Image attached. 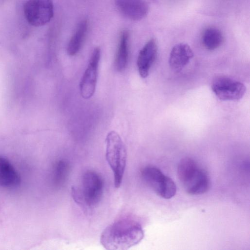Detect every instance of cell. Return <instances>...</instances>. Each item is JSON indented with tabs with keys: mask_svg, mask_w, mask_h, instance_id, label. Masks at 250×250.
I'll return each instance as SVG.
<instances>
[{
	"mask_svg": "<svg viewBox=\"0 0 250 250\" xmlns=\"http://www.w3.org/2000/svg\"><path fill=\"white\" fill-rule=\"evenodd\" d=\"M144 237L140 223L130 216L115 220L103 231L100 236L102 245L109 250H125L140 243Z\"/></svg>",
	"mask_w": 250,
	"mask_h": 250,
	"instance_id": "obj_1",
	"label": "cell"
},
{
	"mask_svg": "<svg viewBox=\"0 0 250 250\" xmlns=\"http://www.w3.org/2000/svg\"><path fill=\"white\" fill-rule=\"evenodd\" d=\"M104 183L97 172L87 170L82 175L80 185L72 186L71 194L75 202L85 212L92 210L101 202Z\"/></svg>",
	"mask_w": 250,
	"mask_h": 250,
	"instance_id": "obj_2",
	"label": "cell"
},
{
	"mask_svg": "<svg viewBox=\"0 0 250 250\" xmlns=\"http://www.w3.org/2000/svg\"><path fill=\"white\" fill-rule=\"evenodd\" d=\"M177 174L184 189L189 194H202L209 188V180L206 171L190 158L180 160Z\"/></svg>",
	"mask_w": 250,
	"mask_h": 250,
	"instance_id": "obj_3",
	"label": "cell"
},
{
	"mask_svg": "<svg viewBox=\"0 0 250 250\" xmlns=\"http://www.w3.org/2000/svg\"><path fill=\"white\" fill-rule=\"evenodd\" d=\"M106 160L113 173L115 188L121 186L125 171L127 152L125 146L119 134L111 131L105 139Z\"/></svg>",
	"mask_w": 250,
	"mask_h": 250,
	"instance_id": "obj_4",
	"label": "cell"
},
{
	"mask_svg": "<svg viewBox=\"0 0 250 250\" xmlns=\"http://www.w3.org/2000/svg\"><path fill=\"white\" fill-rule=\"evenodd\" d=\"M141 173L144 182L159 196L168 199L175 195L177 188L175 183L158 167L146 166Z\"/></svg>",
	"mask_w": 250,
	"mask_h": 250,
	"instance_id": "obj_5",
	"label": "cell"
},
{
	"mask_svg": "<svg viewBox=\"0 0 250 250\" xmlns=\"http://www.w3.org/2000/svg\"><path fill=\"white\" fill-rule=\"evenodd\" d=\"M23 13L28 22L36 27L49 22L54 15L52 0H27L23 6Z\"/></svg>",
	"mask_w": 250,
	"mask_h": 250,
	"instance_id": "obj_6",
	"label": "cell"
},
{
	"mask_svg": "<svg viewBox=\"0 0 250 250\" xmlns=\"http://www.w3.org/2000/svg\"><path fill=\"white\" fill-rule=\"evenodd\" d=\"M211 89L215 95L223 101H234L241 99L246 92V87L242 83L225 76L215 79Z\"/></svg>",
	"mask_w": 250,
	"mask_h": 250,
	"instance_id": "obj_7",
	"label": "cell"
},
{
	"mask_svg": "<svg viewBox=\"0 0 250 250\" xmlns=\"http://www.w3.org/2000/svg\"><path fill=\"white\" fill-rule=\"evenodd\" d=\"M100 55V48L95 47L90 57L88 66L81 79L80 83V91L83 99L90 98L95 93Z\"/></svg>",
	"mask_w": 250,
	"mask_h": 250,
	"instance_id": "obj_8",
	"label": "cell"
},
{
	"mask_svg": "<svg viewBox=\"0 0 250 250\" xmlns=\"http://www.w3.org/2000/svg\"><path fill=\"white\" fill-rule=\"evenodd\" d=\"M118 10L125 17L133 21L144 18L148 12V6L145 0H115Z\"/></svg>",
	"mask_w": 250,
	"mask_h": 250,
	"instance_id": "obj_9",
	"label": "cell"
},
{
	"mask_svg": "<svg viewBox=\"0 0 250 250\" xmlns=\"http://www.w3.org/2000/svg\"><path fill=\"white\" fill-rule=\"evenodd\" d=\"M158 51L155 40H149L140 51L137 61L139 73L143 78L147 77L152 65L154 62Z\"/></svg>",
	"mask_w": 250,
	"mask_h": 250,
	"instance_id": "obj_10",
	"label": "cell"
},
{
	"mask_svg": "<svg viewBox=\"0 0 250 250\" xmlns=\"http://www.w3.org/2000/svg\"><path fill=\"white\" fill-rule=\"evenodd\" d=\"M193 56V52L188 44L178 43L173 46L170 53V67L173 71L179 72L188 64Z\"/></svg>",
	"mask_w": 250,
	"mask_h": 250,
	"instance_id": "obj_11",
	"label": "cell"
},
{
	"mask_svg": "<svg viewBox=\"0 0 250 250\" xmlns=\"http://www.w3.org/2000/svg\"><path fill=\"white\" fill-rule=\"evenodd\" d=\"M21 183L19 174L5 158L0 156V186L5 188H15Z\"/></svg>",
	"mask_w": 250,
	"mask_h": 250,
	"instance_id": "obj_12",
	"label": "cell"
},
{
	"mask_svg": "<svg viewBox=\"0 0 250 250\" xmlns=\"http://www.w3.org/2000/svg\"><path fill=\"white\" fill-rule=\"evenodd\" d=\"M87 29V21L83 20L80 22L67 45V53L68 55L73 56L78 53L83 44Z\"/></svg>",
	"mask_w": 250,
	"mask_h": 250,
	"instance_id": "obj_13",
	"label": "cell"
},
{
	"mask_svg": "<svg viewBox=\"0 0 250 250\" xmlns=\"http://www.w3.org/2000/svg\"><path fill=\"white\" fill-rule=\"evenodd\" d=\"M129 34L127 31L122 32L115 60V67L119 72L124 71L126 66L128 54Z\"/></svg>",
	"mask_w": 250,
	"mask_h": 250,
	"instance_id": "obj_14",
	"label": "cell"
},
{
	"mask_svg": "<svg viewBox=\"0 0 250 250\" xmlns=\"http://www.w3.org/2000/svg\"><path fill=\"white\" fill-rule=\"evenodd\" d=\"M204 47L208 50H214L223 43L224 37L222 32L217 28L209 27L206 29L202 37Z\"/></svg>",
	"mask_w": 250,
	"mask_h": 250,
	"instance_id": "obj_15",
	"label": "cell"
},
{
	"mask_svg": "<svg viewBox=\"0 0 250 250\" xmlns=\"http://www.w3.org/2000/svg\"><path fill=\"white\" fill-rule=\"evenodd\" d=\"M70 171V166L67 161L61 159L54 165L52 180L54 186L60 188L65 183Z\"/></svg>",
	"mask_w": 250,
	"mask_h": 250,
	"instance_id": "obj_16",
	"label": "cell"
}]
</instances>
